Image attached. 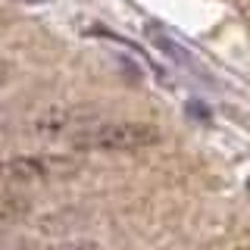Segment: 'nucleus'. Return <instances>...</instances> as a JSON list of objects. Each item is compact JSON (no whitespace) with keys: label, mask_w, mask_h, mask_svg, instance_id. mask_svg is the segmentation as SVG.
<instances>
[{"label":"nucleus","mask_w":250,"mask_h":250,"mask_svg":"<svg viewBox=\"0 0 250 250\" xmlns=\"http://www.w3.org/2000/svg\"><path fill=\"white\" fill-rule=\"evenodd\" d=\"M160 141V128L141 119H100L88 122L69 138L78 153H135Z\"/></svg>","instance_id":"f257e3e1"},{"label":"nucleus","mask_w":250,"mask_h":250,"mask_svg":"<svg viewBox=\"0 0 250 250\" xmlns=\"http://www.w3.org/2000/svg\"><path fill=\"white\" fill-rule=\"evenodd\" d=\"M78 172V160L66 153H19L0 160V182L10 188L62 182Z\"/></svg>","instance_id":"f03ea898"},{"label":"nucleus","mask_w":250,"mask_h":250,"mask_svg":"<svg viewBox=\"0 0 250 250\" xmlns=\"http://www.w3.org/2000/svg\"><path fill=\"white\" fill-rule=\"evenodd\" d=\"M88 122H91L88 113H78V109H47V113L31 119L28 135L41 138V141H57V138L69 141L78 128H84Z\"/></svg>","instance_id":"7ed1b4c3"},{"label":"nucleus","mask_w":250,"mask_h":250,"mask_svg":"<svg viewBox=\"0 0 250 250\" xmlns=\"http://www.w3.org/2000/svg\"><path fill=\"white\" fill-rule=\"evenodd\" d=\"M25 216H28V200L22 197V194H16V191L0 188V229L16 225L19 219H25Z\"/></svg>","instance_id":"20e7f679"},{"label":"nucleus","mask_w":250,"mask_h":250,"mask_svg":"<svg viewBox=\"0 0 250 250\" xmlns=\"http://www.w3.org/2000/svg\"><path fill=\"white\" fill-rule=\"evenodd\" d=\"M147 41H150L156 50L163 53V57H169V60H175V62H191L188 50H185V47L169 35V31H163L160 25H147Z\"/></svg>","instance_id":"39448f33"},{"label":"nucleus","mask_w":250,"mask_h":250,"mask_svg":"<svg viewBox=\"0 0 250 250\" xmlns=\"http://www.w3.org/2000/svg\"><path fill=\"white\" fill-rule=\"evenodd\" d=\"M47 250H97V244H91V241H66V244H53Z\"/></svg>","instance_id":"423d86ee"},{"label":"nucleus","mask_w":250,"mask_h":250,"mask_svg":"<svg viewBox=\"0 0 250 250\" xmlns=\"http://www.w3.org/2000/svg\"><path fill=\"white\" fill-rule=\"evenodd\" d=\"M3 125H6V109L0 106V128H3Z\"/></svg>","instance_id":"0eeeda50"}]
</instances>
